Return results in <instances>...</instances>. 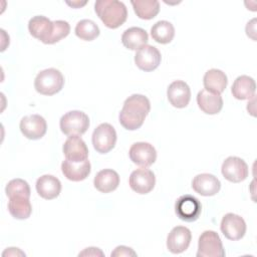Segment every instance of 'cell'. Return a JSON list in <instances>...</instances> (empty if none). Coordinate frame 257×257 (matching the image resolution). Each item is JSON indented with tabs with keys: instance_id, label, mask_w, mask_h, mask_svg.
<instances>
[{
	"instance_id": "ba28073f",
	"label": "cell",
	"mask_w": 257,
	"mask_h": 257,
	"mask_svg": "<svg viewBox=\"0 0 257 257\" xmlns=\"http://www.w3.org/2000/svg\"><path fill=\"white\" fill-rule=\"evenodd\" d=\"M223 177L232 183H240L248 177V166L244 160L238 157H228L222 164Z\"/></svg>"
},
{
	"instance_id": "8992f818",
	"label": "cell",
	"mask_w": 257,
	"mask_h": 257,
	"mask_svg": "<svg viewBox=\"0 0 257 257\" xmlns=\"http://www.w3.org/2000/svg\"><path fill=\"white\" fill-rule=\"evenodd\" d=\"M92 145L99 154H106L111 151L116 143V132L107 122L100 123L92 133Z\"/></svg>"
},
{
	"instance_id": "4316f807",
	"label": "cell",
	"mask_w": 257,
	"mask_h": 257,
	"mask_svg": "<svg viewBox=\"0 0 257 257\" xmlns=\"http://www.w3.org/2000/svg\"><path fill=\"white\" fill-rule=\"evenodd\" d=\"M151 35L156 42L167 44L173 40L175 36V28L171 22L160 20L152 26Z\"/></svg>"
},
{
	"instance_id": "5b68a950",
	"label": "cell",
	"mask_w": 257,
	"mask_h": 257,
	"mask_svg": "<svg viewBox=\"0 0 257 257\" xmlns=\"http://www.w3.org/2000/svg\"><path fill=\"white\" fill-rule=\"evenodd\" d=\"M225 251L218 233L212 230L204 231L198 241L197 257H224Z\"/></svg>"
},
{
	"instance_id": "30bf717a",
	"label": "cell",
	"mask_w": 257,
	"mask_h": 257,
	"mask_svg": "<svg viewBox=\"0 0 257 257\" xmlns=\"http://www.w3.org/2000/svg\"><path fill=\"white\" fill-rule=\"evenodd\" d=\"M130 187L138 194L145 195L150 193L156 184V177L153 171L147 168H141L135 170L128 180Z\"/></svg>"
},
{
	"instance_id": "5bb4252c",
	"label": "cell",
	"mask_w": 257,
	"mask_h": 257,
	"mask_svg": "<svg viewBox=\"0 0 257 257\" xmlns=\"http://www.w3.org/2000/svg\"><path fill=\"white\" fill-rule=\"evenodd\" d=\"M161 52L153 45H145L141 47L135 55V63L144 71H153L161 63Z\"/></svg>"
},
{
	"instance_id": "9c48e42d",
	"label": "cell",
	"mask_w": 257,
	"mask_h": 257,
	"mask_svg": "<svg viewBox=\"0 0 257 257\" xmlns=\"http://www.w3.org/2000/svg\"><path fill=\"white\" fill-rule=\"evenodd\" d=\"M131 161L143 168L152 166L157 159V152L153 145L145 142H139L132 145L128 151Z\"/></svg>"
},
{
	"instance_id": "277c9868",
	"label": "cell",
	"mask_w": 257,
	"mask_h": 257,
	"mask_svg": "<svg viewBox=\"0 0 257 257\" xmlns=\"http://www.w3.org/2000/svg\"><path fill=\"white\" fill-rule=\"evenodd\" d=\"M61 132L68 136H81L89 127L88 115L80 110H70L63 114L59 121Z\"/></svg>"
},
{
	"instance_id": "cb8c5ba5",
	"label": "cell",
	"mask_w": 257,
	"mask_h": 257,
	"mask_svg": "<svg viewBox=\"0 0 257 257\" xmlns=\"http://www.w3.org/2000/svg\"><path fill=\"white\" fill-rule=\"evenodd\" d=\"M203 83L206 90L213 93L221 94L228 84V78L225 72H223L222 70L212 68L205 73L203 77Z\"/></svg>"
},
{
	"instance_id": "1f68e13d",
	"label": "cell",
	"mask_w": 257,
	"mask_h": 257,
	"mask_svg": "<svg viewBox=\"0 0 257 257\" xmlns=\"http://www.w3.org/2000/svg\"><path fill=\"white\" fill-rule=\"evenodd\" d=\"M111 257H118V256H137V253L130 247L120 245L117 246L110 254Z\"/></svg>"
},
{
	"instance_id": "f1b7e54d",
	"label": "cell",
	"mask_w": 257,
	"mask_h": 257,
	"mask_svg": "<svg viewBox=\"0 0 257 257\" xmlns=\"http://www.w3.org/2000/svg\"><path fill=\"white\" fill-rule=\"evenodd\" d=\"M74 31L78 38L85 41L94 40L100 33L97 24L89 19H82L78 21Z\"/></svg>"
},
{
	"instance_id": "44dd1931",
	"label": "cell",
	"mask_w": 257,
	"mask_h": 257,
	"mask_svg": "<svg viewBox=\"0 0 257 257\" xmlns=\"http://www.w3.org/2000/svg\"><path fill=\"white\" fill-rule=\"evenodd\" d=\"M53 29V22L47 17L42 15H37L32 17L28 22V30L30 34L46 44Z\"/></svg>"
},
{
	"instance_id": "d6a6232c",
	"label": "cell",
	"mask_w": 257,
	"mask_h": 257,
	"mask_svg": "<svg viewBox=\"0 0 257 257\" xmlns=\"http://www.w3.org/2000/svg\"><path fill=\"white\" fill-rule=\"evenodd\" d=\"M78 256L79 257L80 256H103V253L99 248L89 247V248H85L82 252H80Z\"/></svg>"
},
{
	"instance_id": "6da1fadb",
	"label": "cell",
	"mask_w": 257,
	"mask_h": 257,
	"mask_svg": "<svg viewBox=\"0 0 257 257\" xmlns=\"http://www.w3.org/2000/svg\"><path fill=\"white\" fill-rule=\"evenodd\" d=\"M150 110L151 103L147 96L132 94L124 100L118 114V120L125 130L136 131L143 125Z\"/></svg>"
},
{
	"instance_id": "f546056e",
	"label": "cell",
	"mask_w": 257,
	"mask_h": 257,
	"mask_svg": "<svg viewBox=\"0 0 257 257\" xmlns=\"http://www.w3.org/2000/svg\"><path fill=\"white\" fill-rule=\"evenodd\" d=\"M5 193L9 199L16 197L29 199L30 187L28 183L22 179H13L6 185Z\"/></svg>"
},
{
	"instance_id": "e575fe53",
	"label": "cell",
	"mask_w": 257,
	"mask_h": 257,
	"mask_svg": "<svg viewBox=\"0 0 257 257\" xmlns=\"http://www.w3.org/2000/svg\"><path fill=\"white\" fill-rule=\"evenodd\" d=\"M69 6H72V7H75V8H79V7H81V6H83V5H85L86 4V1H84V2H66Z\"/></svg>"
},
{
	"instance_id": "52a82bcc",
	"label": "cell",
	"mask_w": 257,
	"mask_h": 257,
	"mask_svg": "<svg viewBox=\"0 0 257 257\" xmlns=\"http://www.w3.org/2000/svg\"><path fill=\"white\" fill-rule=\"evenodd\" d=\"M175 212L181 220L194 222L201 215L202 205L196 197L192 195H183L176 201Z\"/></svg>"
},
{
	"instance_id": "d4e9b609",
	"label": "cell",
	"mask_w": 257,
	"mask_h": 257,
	"mask_svg": "<svg viewBox=\"0 0 257 257\" xmlns=\"http://www.w3.org/2000/svg\"><path fill=\"white\" fill-rule=\"evenodd\" d=\"M149 35L147 31L141 27H130L121 35V42L123 46L130 50H139L141 47L147 45Z\"/></svg>"
},
{
	"instance_id": "4fadbf2b",
	"label": "cell",
	"mask_w": 257,
	"mask_h": 257,
	"mask_svg": "<svg viewBox=\"0 0 257 257\" xmlns=\"http://www.w3.org/2000/svg\"><path fill=\"white\" fill-rule=\"evenodd\" d=\"M191 231L184 226L174 227L167 237V248L173 254H180L186 251L191 243Z\"/></svg>"
},
{
	"instance_id": "7c38bea8",
	"label": "cell",
	"mask_w": 257,
	"mask_h": 257,
	"mask_svg": "<svg viewBox=\"0 0 257 257\" xmlns=\"http://www.w3.org/2000/svg\"><path fill=\"white\" fill-rule=\"evenodd\" d=\"M19 127L25 138L29 140H39L45 135L47 124L43 116L39 114H31L21 118Z\"/></svg>"
},
{
	"instance_id": "484cf974",
	"label": "cell",
	"mask_w": 257,
	"mask_h": 257,
	"mask_svg": "<svg viewBox=\"0 0 257 257\" xmlns=\"http://www.w3.org/2000/svg\"><path fill=\"white\" fill-rule=\"evenodd\" d=\"M134 11L141 19L150 20L160 11V3L157 0H132Z\"/></svg>"
},
{
	"instance_id": "603a6c76",
	"label": "cell",
	"mask_w": 257,
	"mask_h": 257,
	"mask_svg": "<svg viewBox=\"0 0 257 257\" xmlns=\"http://www.w3.org/2000/svg\"><path fill=\"white\" fill-rule=\"evenodd\" d=\"M93 185L95 189L101 193H110L118 187L119 176L111 169L101 170L95 175Z\"/></svg>"
},
{
	"instance_id": "83f0119b",
	"label": "cell",
	"mask_w": 257,
	"mask_h": 257,
	"mask_svg": "<svg viewBox=\"0 0 257 257\" xmlns=\"http://www.w3.org/2000/svg\"><path fill=\"white\" fill-rule=\"evenodd\" d=\"M8 211L13 218L24 220L30 217L32 213V206L27 198H11L8 203Z\"/></svg>"
},
{
	"instance_id": "9a60e30c",
	"label": "cell",
	"mask_w": 257,
	"mask_h": 257,
	"mask_svg": "<svg viewBox=\"0 0 257 257\" xmlns=\"http://www.w3.org/2000/svg\"><path fill=\"white\" fill-rule=\"evenodd\" d=\"M167 96L173 106L183 108L189 104L191 99V89L185 81L175 80L168 86Z\"/></svg>"
},
{
	"instance_id": "ffe728a7",
	"label": "cell",
	"mask_w": 257,
	"mask_h": 257,
	"mask_svg": "<svg viewBox=\"0 0 257 257\" xmlns=\"http://www.w3.org/2000/svg\"><path fill=\"white\" fill-rule=\"evenodd\" d=\"M35 187L38 195L46 200L55 199L61 191L60 181L52 175H43L39 177Z\"/></svg>"
},
{
	"instance_id": "7402d4cb",
	"label": "cell",
	"mask_w": 257,
	"mask_h": 257,
	"mask_svg": "<svg viewBox=\"0 0 257 257\" xmlns=\"http://www.w3.org/2000/svg\"><path fill=\"white\" fill-rule=\"evenodd\" d=\"M256 83L255 80L248 75L238 76L231 87V92L236 99H250L255 95Z\"/></svg>"
},
{
	"instance_id": "e0dca14e",
	"label": "cell",
	"mask_w": 257,
	"mask_h": 257,
	"mask_svg": "<svg viewBox=\"0 0 257 257\" xmlns=\"http://www.w3.org/2000/svg\"><path fill=\"white\" fill-rule=\"evenodd\" d=\"M62 151L65 158L71 162H82L88 157V149L79 136L68 137L63 144Z\"/></svg>"
},
{
	"instance_id": "4dcf8cb0",
	"label": "cell",
	"mask_w": 257,
	"mask_h": 257,
	"mask_svg": "<svg viewBox=\"0 0 257 257\" xmlns=\"http://www.w3.org/2000/svg\"><path fill=\"white\" fill-rule=\"evenodd\" d=\"M53 22L52 32L46 42V44H53L60 41L62 38H65L70 32V25L67 21L64 20H55Z\"/></svg>"
},
{
	"instance_id": "d6986e66",
	"label": "cell",
	"mask_w": 257,
	"mask_h": 257,
	"mask_svg": "<svg viewBox=\"0 0 257 257\" xmlns=\"http://www.w3.org/2000/svg\"><path fill=\"white\" fill-rule=\"evenodd\" d=\"M197 103L203 112L207 114H217L223 107V98L221 94L213 93L204 88L197 94Z\"/></svg>"
},
{
	"instance_id": "3957f363",
	"label": "cell",
	"mask_w": 257,
	"mask_h": 257,
	"mask_svg": "<svg viewBox=\"0 0 257 257\" xmlns=\"http://www.w3.org/2000/svg\"><path fill=\"white\" fill-rule=\"evenodd\" d=\"M64 85V77L56 68H47L40 71L34 80L36 91L43 95H53L59 92Z\"/></svg>"
},
{
	"instance_id": "7a4b0ae2",
	"label": "cell",
	"mask_w": 257,
	"mask_h": 257,
	"mask_svg": "<svg viewBox=\"0 0 257 257\" xmlns=\"http://www.w3.org/2000/svg\"><path fill=\"white\" fill-rule=\"evenodd\" d=\"M94 10L103 24L110 29L122 25L127 17L125 5L117 0H97L94 3Z\"/></svg>"
},
{
	"instance_id": "2e32d148",
	"label": "cell",
	"mask_w": 257,
	"mask_h": 257,
	"mask_svg": "<svg viewBox=\"0 0 257 257\" xmlns=\"http://www.w3.org/2000/svg\"><path fill=\"white\" fill-rule=\"evenodd\" d=\"M193 190L201 196L209 197L216 195L221 189V183L217 177L212 174L203 173L197 175L192 182Z\"/></svg>"
},
{
	"instance_id": "8fae6325",
	"label": "cell",
	"mask_w": 257,
	"mask_h": 257,
	"mask_svg": "<svg viewBox=\"0 0 257 257\" xmlns=\"http://www.w3.org/2000/svg\"><path fill=\"white\" fill-rule=\"evenodd\" d=\"M220 228L223 235L232 241L240 240L246 233V223L244 219L234 213H228L222 218Z\"/></svg>"
},
{
	"instance_id": "ac0fdd59",
	"label": "cell",
	"mask_w": 257,
	"mask_h": 257,
	"mask_svg": "<svg viewBox=\"0 0 257 257\" xmlns=\"http://www.w3.org/2000/svg\"><path fill=\"white\" fill-rule=\"evenodd\" d=\"M61 172L69 181L80 182L86 179L90 174V163L88 160L71 162L65 159L61 164Z\"/></svg>"
},
{
	"instance_id": "836d02e7",
	"label": "cell",
	"mask_w": 257,
	"mask_h": 257,
	"mask_svg": "<svg viewBox=\"0 0 257 257\" xmlns=\"http://www.w3.org/2000/svg\"><path fill=\"white\" fill-rule=\"evenodd\" d=\"M6 254H8V255H25L23 252H21L18 248H7V250L6 251H4L3 252V256H5Z\"/></svg>"
}]
</instances>
